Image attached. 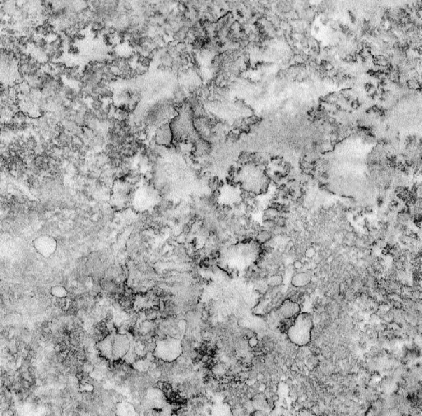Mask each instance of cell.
<instances>
[{
	"mask_svg": "<svg viewBox=\"0 0 422 416\" xmlns=\"http://www.w3.org/2000/svg\"><path fill=\"white\" fill-rule=\"evenodd\" d=\"M411 402L400 393L383 395L370 405L365 416H408Z\"/></svg>",
	"mask_w": 422,
	"mask_h": 416,
	"instance_id": "1",
	"label": "cell"
},
{
	"mask_svg": "<svg viewBox=\"0 0 422 416\" xmlns=\"http://www.w3.org/2000/svg\"><path fill=\"white\" fill-rule=\"evenodd\" d=\"M20 78V61L15 55L0 50V85L11 87Z\"/></svg>",
	"mask_w": 422,
	"mask_h": 416,
	"instance_id": "2",
	"label": "cell"
},
{
	"mask_svg": "<svg viewBox=\"0 0 422 416\" xmlns=\"http://www.w3.org/2000/svg\"><path fill=\"white\" fill-rule=\"evenodd\" d=\"M313 321L308 314H300L293 325L287 331V335L292 343L298 346L307 345L311 340Z\"/></svg>",
	"mask_w": 422,
	"mask_h": 416,
	"instance_id": "3",
	"label": "cell"
},
{
	"mask_svg": "<svg viewBox=\"0 0 422 416\" xmlns=\"http://www.w3.org/2000/svg\"><path fill=\"white\" fill-rule=\"evenodd\" d=\"M34 247L41 256L48 258L57 251V242L52 237L43 235L34 240Z\"/></svg>",
	"mask_w": 422,
	"mask_h": 416,
	"instance_id": "4",
	"label": "cell"
},
{
	"mask_svg": "<svg viewBox=\"0 0 422 416\" xmlns=\"http://www.w3.org/2000/svg\"><path fill=\"white\" fill-rule=\"evenodd\" d=\"M300 306L298 304L291 302L290 300L281 304V306L278 308L277 312L283 319H289L297 315L300 312Z\"/></svg>",
	"mask_w": 422,
	"mask_h": 416,
	"instance_id": "5",
	"label": "cell"
},
{
	"mask_svg": "<svg viewBox=\"0 0 422 416\" xmlns=\"http://www.w3.org/2000/svg\"><path fill=\"white\" fill-rule=\"evenodd\" d=\"M312 275L309 272H300L295 275L291 279V284L295 288H303L311 282Z\"/></svg>",
	"mask_w": 422,
	"mask_h": 416,
	"instance_id": "6",
	"label": "cell"
},
{
	"mask_svg": "<svg viewBox=\"0 0 422 416\" xmlns=\"http://www.w3.org/2000/svg\"><path fill=\"white\" fill-rule=\"evenodd\" d=\"M52 294L54 297L59 299L66 298L67 297V291L63 286H55L52 289Z\"/></svg>",
	"mask_w": 422,
	"mask_h": 416,
	"instance_id": "7",
	"label": "cell"
},
{
	"mask_svg": "<svg viewBox=\"0 0 422 416\" xmlns=\"http://www.w3.org/2000/svg\"><path fill=\"white\" fill-rule=\"evenodd\" d=\"M283 277L281 275H275L269 277L267 280V284L269 286H272V288H276V286H279L282 284Z\"/></svg>",
	"mask_w": 422,
	"mask_h": 416,
	"instance_id": "8",
	"label": "cell"
},
{
	"mask_svg": "<svg viewBox=\"0 0 422 416\" xmlns=\"http://www.w3.org/2000/svg\"><path fill=\"white\" fill-rule=\"evenodd\" d=\"M272 238L271 233L269 231L263 230L261 231L258 235V240L260 243H265Z\"/></svg>",
	"mask_w": 422,
	"mask_h": 416,
	"instance_id": "9",
	"label": "cell"
},
{
	"mask_svg": "<svg viewBox=\"0 0 422 416\" xmlns=\"http://www.w3.org/2000/svg\"><path fill=\"white\" fill-rule=\"evenodd\" d=\"M315 254H316V249H315L313 247H309L307 249H306L305 251V256L309 258H312L315 256Z\"/></svg>",
	"mask_w": 422,
	"mask_h": 416,
	"instance_id": "10",
	"label": "cell"
},
{
	"mask_svg": "<svg viewBox=\"0 0 422 416\" xmlns=\"http://www.w3.org/2000/svg\"><path fill=\"white\" fill-rule=\"evenodd\" d=\"M296 416H318L309 410H301Z\"/></svg>",
	"mask_w": 422,
	"mask_h": 416,
	"instance_id": "11",
	"label": "cell"
},
{
	"mask_svg": "<svg viewBox=\"0 0 422 416\" xmlns=\"http://www.w3.org/2000/svg\"><path fill=\"white\" fill-rule=\"evenodd\" d=\"M293 266L296 270H299L300 269H302L303 263L300 261H295L293 263Z\"/></svg>",
	"mask_w": 422,
	"mask_h": 416,
	"instance_id": "12",
	"label": "cell"
}]
</instances>
